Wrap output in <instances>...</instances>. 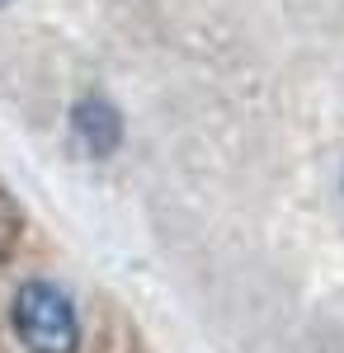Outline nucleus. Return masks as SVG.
<instances>
[{"instance_id": "1", "label": "nucleus", "mask_w": 344, "mask_h": 353, "mask_svg": "<svg viewBox=\"0 0 344 353\" xmlns=\"http://www.w3.org/2000/svg\"><path fill=\"white\" fill-rule=\"evenodd\" d=\"M10 325L19 334L28 353H76L80 349V321L71 297L48 283V278H28L10 297Z\"/></svg>"}, {"instance_id": "2", "label": "nucleus", "mask_w": 344, "mask_h": 353, "mask_svg": "<svg viewBox=\"0 0 344 353\" xmlns=\"http://www.w3.org/2000/svg\"><path fill=\"white\" fill-rule=\"evenodd\" d=\"M71 132L85 146V156L108 161L123 146V113L113 109L104 94H80L76 104H71Z\"/></svg>"}, {"instance_id": "3", "label": "nucleus", "mask_w": 344, "mask_h": 353, "mask_svg": "<svg viewBox=\"0 0 344 353\" xmlns=\"http://www.w3.org/2000/svg\"><path fill=\"white\" fill-rule=\"evenodd\" d=\"M19 236H24V212H19V203L10 198V189L0 184V264L15 254Z\"/></svg>"}, {"instance_id": "4", "label": "nucleus", "mask_w": 344, "mask_h": 353, "mask_svg": "<svg viewBox=\"0 0 344 353\" xmlns=\"http://www.w3.org/2000/svg\"><path fill=\"white\" fill-rule=\"evenodd\" d=\"M0 5H10V0H0Z\"/></svg>"}]
</instances>
